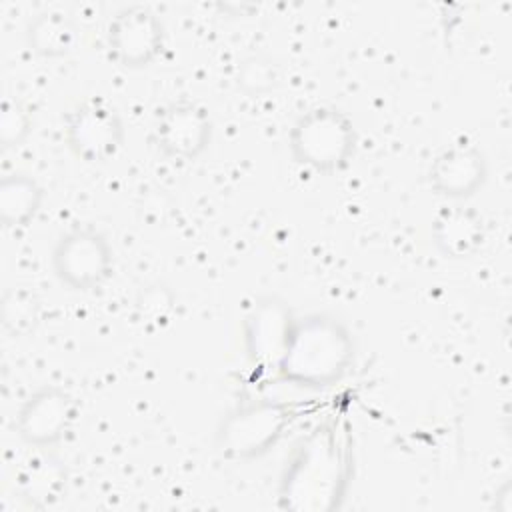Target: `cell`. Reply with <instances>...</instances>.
<instances>
[{
	"label": "cell",
	"instance_id": "obj_13",
	"mask_svg": "<svg viewBox=\"0 0 512 512\" xmlns=\"http://www.w3.org/2000/svg\"><path fill=\"white\" fill-rule=\"evenodd\" d=\"M28 50L44 60H56L72 54L80 40L78 24L60 10H44L30 18L26 26Z\"/></svg>",
	"mask_w": 512,
	"mask_h": 512
},
{
	"label": "cell",
	"instance_id": "obj_10",
	"mask_svg": "<svg viewBox=\"0 0 512 512\" xmlns=\"http://www.w3.org/2000/svg\"><path fill=\"white\" fill-rule=\"evenodd\" d=\"M294 314L284 300L262 296L248 308L242 320L244 352L252 366L274 368L284 352Z\"/></svg>",
	"mask_w": 512,
	"mask_h": 512
},
{
	"label": "cell",
	"instance_id": "obj_14",
	"mask_svg": "<svg viewBox=\"0 0 512 512\" xmlns=\"http://www.w3.org/2000/svg\"><path fill=\"white\" fill-rule=\"evenodd\" d=\"M44 188L26 172H12L0 180V224L6 230H22L38 216Z\"/></svg>",
	"mask_w": 512,
	"mask_h": 512
},
{
	"label": "cell",
	"instance_id": "obj_8",
	"mask_svg": "<svg viewBox=\"0 0 512 512\" xmlns=\"http://www.w3.org/2000/svg\"><path fill=\"white\" fill-rule=\"evenodd\" d=\"M74 420V396L58 384H42L20 402L14 418V432L28 446L50 448L64 440Z\"/></svg>",
	"mask_w": 512,
	"mask_h": 512
},
{
	"label": "cell",
	"instance_id": "obj_1",
	"mask_svg": "<svg viewBox=\"0 0 512 512\" xmlns=\"http://www.w3.org/2000/svg\"><path fill=\"white\" fill-rule=\"evenodd\" d=\"M350 482V442L334 422L318 424L294 450L280 476L278 504L292 512H330Z\"/></svg>",
	"mask_w": 512,
	"mask_h": 512
},
{
	"label": "cell",
	"instance_id": "obj_7",
	"mask_svg": "<svg viewBox=\"0 0 512 512\" xmlns=\"http://www.w3.org/2000/svg\"><path fill=\"white\" fill-rule=\"evenodd\" d=\"M212 132L208 110L194 100L178 98L158 110L152 124V142L164 158L192 162L208 150Z\"/></svg>",
	"mask_w": 512,
	"mask_h": 512
},
{
	"label": "cell",
	"instance_id": "obj_12",
	"mask_svg": "<svg viewBox=\"0 0 512 512\" xmlns=\"http://www.w3.org/2000/svg\"><path fill=\"white\" fill-rule=\"evenodd\" d=\"M432 244L450 260H466L474 256L484 240L486 226L478 210L468 206L442 208L430 226Z\"/></svg>",
	"mask_w": 512,
	"mask_h": 512
},
{
	"label": "cell",
	"instance_id": "obj_15",
	"mask_svg": "<svg viewBox=\"0 0 512 512\" xmlns=\"http://www.w3.org/2000/svg\"><path fill=\"white\" fill-rule=\"evenodd\" d=\"M278 80H280V74L276 64L262 54H252L244 58L236 74L238 88L248 96L268 94L270 90L276 88Z\"/></svg>",
	"mask_w": 512,
	"mask_h": 512
},
{
	"label": "cell",
	"instance_id": "obj_16",
	"mask_svg": "<svg viewBox=\"0 0 512 512\" xmlns=\"http://www.w3.org/2000/svg\"><path fill=\"white\" fill-rule=\"evenodd\" d=\"M32 132V114L18 98H4L0 106V146L4 150L18 148Z\"/></svg>",
	"mask_w": 512,
	"mask_h": 512
},
{
	"label": "cell",
	"instance_id": "obj_6",
	"mask_svg": "<svg viewBox=\"0 0 512 512\" xmlns=\"http://www.w3.org/2000/svg\"><path fill=\"white\" fill-rule=\"evenodd\" d=\"M166 42V28L154 8L130 4L120 8L106 26L110 58L124 70H142L156 62Z\"/></svg>",
	"mask_w": 512,
	"mask_h": 512
},
{
	"label": "cell",
	"instance_id": "obj_3",
	"mask_svg": "<svg viewBox=\"0 0 512 512\" xmlns=\"http://www.w3.org/2000/svg\"><path fill=\"white\" fill-rule=\"evenodd\" d=\"M356 144L358 132L352 118L330 104L304 110L288 132L292 160L316 174L344 170L356 154Z\"/></svg>",
	"mask_w": 512,
	"mask_h": 512
},
{
	"label": "cell",
	"instance_id": "obj_5",
	"mask_svg": "<svg viewBox=\"0 0 512 512\" xmlns=\"http://www.w3.org/2000/svg\"><path fill=\"white\" fill-rule=\"evenodd\" d=\"M50 266L56 280L68 290L92 292L112 276L114 250L98 228L76 226L54 242Z\"/></svg>",
	"mask_w": 512,
	"mask_h": 512
},
{
	"label": "cell",
	"instance_id": "obj_4",
	"mask_svg": "<svg viewBox=\"0 0 512 512\" xmlns=\"http://www.w3.org/2000/svg\"><path fill=\"white\" fill-rule=\"evenodd\" d=\"M296 418L292 404L282 400H250L230 410L216 428V450L222 458L244 462L274 448Z\"/></svg>",
	"mask_w": 512,
	"mask_h": 512
},
{
	"label": "cell",
	"instance_id": "obj_2",
	"mask_svg": "<svg viewBox=\"0 0 512 512\" xmlns=\"http://www.w3.org/2000/svg\"><path fill=\"white\" fill-rule=\"evenodd\" d=\"M356 360V340L346 322L328 312L294 316L276 374L300 388L340 382Z\"/></svg>",
	"mask_w": 512,
	"mask_h": 512
},
{
	"label": "cell",
	"instance_id": "obj_9",
	"mask_svg": "<svg viewBox=\"0 0 512 512\" xmlns=\"http://www.w3.org/2000/svg\"><path fill=\"white\" fill-rule=\"evenodd\" d=\"M126 138L118 110L104 100H88L74 108L66 122V144L70 152L88 164L114 158Z\"/></svg>",
	"mask_w": 512,
	"mask_h": 512
},
{
	"label": "cell",
	"instance_id": "obj_17",
	"mask_svg": "<svg viewBox=\"0 0 512 512\" xmlns=\"http://www.w3.org/2000/svg\"><path fill=\"white\" fill-rule=\"evenodd\" d=\"M136 304L146 322H160L166 320L172 310V296L166 288L152 286L146 292H142V298Z\"/></svg>",
	"mask_w": 512,
	"mask_h": 512
},
{
	"label": "cell",
	"instance_id": "obj_11",
	"mask_svg": "<svg viewBox=\"0 0 512 512\" xmlns=\"http://www.w3.org/2000/svg\"><path fill=\"white\" fill-rule=\"evenodd\" d=\"M488 172L486 154L478 146L462 140L442 148L434 156L428 168V184L438 196L462 202L484 188Z\"/></svg>",
	"mask_w": 512,
	"mask_h": 512
}]
</instances>
